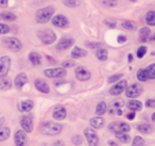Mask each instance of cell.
<instances>
[{
	"mask_svg": "<svg viewBox=\"0 0 155 146\" xmlns=\"http://www.w3.org/2000/svg\"><path fill=\"white\" fill-rule=\"evenodd\" d=\"M116 134V137L118 140H120L122 143H129L131 141V137L127 133H123V132H119V133H115Z\"/></svg>",
	"mask_w": 155,
	"mask_h": 146,
	"instance_id": "e575fe53",
	"label": "cell"
},
{
	"mask_svg": "<svg viewBox=\"0 0 155 146\" xmlns=\"http://www.w3.org/2000/svg\"><path fill=\"white\" fill-rule=\"evenodd\" d=\"M105 24L107 25L108 27H110V28H115V27H116V23H115V22H110V20H105Z\"/></svg>",
	"mask_w": 155,
	"mask_h": 146,
	"instance_id": "681fc988",
	"label": "cell"
},
{
	"mask_svg": "<svg viewBox=\"0 0 155 146\" xmlns=\"http://www.w3.org/2000/svg\"><path fill=\"white\" fill-rule=\"evenodd\" d=\"M52 146H64V142L62 140H58V141H55L52 144Z\"/></svg>",
	"mask_w": 155,
	"mask_h": 146,
	"instance_id": "c3c4849f",
	"label": "cell"
},
{
	"mask_svg": "<svg viewBox=\"0 0 155 146\" xmlns=\"http://www.w3.org/2000/svg\"><path fill=\"white\" fill-rule=\"evenodd\" d=\"M91 71L87 68H85V67L79 66L75 68V77H77L78 80H80V81H87L91 78Z\"/></svg>",
	"mask_w": 155,
	"mask_h": 146,
	"instance_id": "7c38bea8",
	"label": "cell"
},
{
	"mask_svg": "<svg viewBox=\"0 0 155 146\" xmlns=\"http://www.w3.org/2000/svg\"><path fill=\"white\" fill-rule=\"evenodd\" d=\"M52 115H53V118H55L56 120H64V118L66 117V115H67L66 109H65L64 107H62V106H56V107L54 108Z\"/></svg>",
	"mask_w": 155,
	"mask_h": 146,
	"instance_id": "e0dca14e",
	"label": "cell"
},
{
	"mask_svg": "<svg viewBox=\"0 0 155 146\" xmlns=\"http://www.w3.org/2000/svg\"><path fill=\"white\" fill-rule=\"evenodd\" d=\"M85 45H86L87 47L91 48V49H96V48L101 47V44H99V43H89V42H87V43H85Z\"/></svg>",
	"mask_w": 155,
	"mask_h": 146,
	"instance_id": "ee69618b",
	"label": "cell"
},
{
	"mask_svg": "<svg viewBox=\"0 0 155 146\" xmlns=\"http://www.w3.org/2000/svg\"><path fill=\"white\" fill-rule=\"evenodd\" d=\"M66 69L63 67H56V68H48L45 71V75L48 78H61L66 75Z\"/></svg>",
	"mask_w": 155,
	"mask_h": 146,
	"instance_id": "30bf717a",
	"label": "cell"
},
{
	"mask_svg": "<svg viewBox=\"0 0 155 146\" xmlns=\"http://www.w3.org/2000/svg\"><path fill=\"white\" fill-rule=\"evenodd\" d=\"M34 107V103H33L32 100L30 99H25V100L20 101L19 105H18V110L20 112H29L33 109Z\"/></svg>",
	"mask_w": 155,
	"mask_h": 146,
	"instance_id": "ac0fdd59",
	"label": "cell"
},
{
	"mask_svg": "<svg viewBox=\"0 0 155 146\" xmlns=\"http://www.w3.org/2000/svg\"><path fill=\"white\" fill-rule=\"evenodd\" d=\"M152 120H153V122L155 120V113H153V114H152Z\"/></svg>",
	"mask_w": 155,
	"mask_h": 146,
	"instance_id": "9f6ffc18",
	"label": "cell"
},
{
	"mask_svg": "<svg viewBox=\"0 0 155 146\" xmlns=\"http://www.w3.org/2000/svg\"><path fill=\"white\" fill-rule=\"evenodd\" d=\"M14 141L16 146H27L28 145V137L24 130H17L14 135Z\"/></svg>",
	"mask_w": 155,
	"mask_h": 146,
	"instance_id": "8fae6325",
	"label": "cell"
},
{
	"mask_svg": "<svg viewBox=\"0 0 155 146\" xmlns=\"http://www.w3.org/2000/svg\"><path fill=\"white\" fill-rule=\"evenodd\" d=\"M146 106L148 108H154L155 107V100L154 99H149V100H147Z\"/></svg>",
	"mask_w": 155,
	"mask_h": 146,
	"instance_id": "f6af8a7d",
	"label": "cell"
},
{
	"mask_svg": "<svg viewBox=\"0 0 155 146\" xmlns=\"http://www.w3.org/2000/svg\"><path fill=\"white\" fill-rule=\"evenodd\" d=\"M12 88V83L9 79H7L5 77L0 78V90L1 91H8Z\"/></svg>",
	"mask_w": 155,
	"mask_h": 146,
	"instance_id": "484cf974",
	"label": "cell"
},
{
	"mask_svg": "<svg viewBox=\"0 0 155 146\" xmlns=\"http://www.w3.org/2000/svg\"><path fill=\"white\" fill-rule=\"evenodd\" d=\"M39 130H41V132L43 134L56 135V134H60L61 131H62V125L53 122H47L41 125Z\"/></svg>",
	"mask_w": 155,
	"mask_h": 146,
	"instance_id": "6da1fadb",
	"label": "cell"
},
{
	"mask_svg": "<svg viewBox=\"0 0 155 146\" xmlns=\"http://www.w3.org/2000/svg\"><path fill=\"white\" fill-rule=\"evenodd\" d=\"M63 2L68 8H74L77 5V1L75 0H63Z\"/></svg>",
	"mask_w": 155,
	"mask_h": 146,
	"instance_id": "7bdbcfd3",
	"label": "cell"
},
{
	"mask_svg": "<svg viewBox=\"0 0 155 146\" xmlns=\"http://www.w3.org/2000/svg\"><path fill=\"white\" fill-rule=\"evenodd\" d=\"M10 31H11V28H10L9 26L0 23V34H7Z\"/></svg>",
	"mask_w": 155,
	"mask_h": 146,
	"instance_id": "ab89813d",
	"label": "cell"
},
{
	"mask_svg": "<svg viewBox=\"0 0 155 146\" xmlns=\"http://www.w3.org/2000/svg\"><path fill=\"white\" fill-rule=\"evenodd\" d=\"M91 125L93 128L96 129H100L104 126V120L101 116H95L91 120Z\"/></svg>",
	"mask_w": 155,
	"mask_h": 146,
	"instance_id": "44dd1931",
	"label": "cell"
},
{
	"mask_svg": "<svg viewBox=\"0 0 155 146\" xmlns=\"http://www.w3.org/2000/svg\"><path fill=\"white\" fill-rule=\"evenodd\" d=\"M123 106H124V100L123 99H116V100L112 101L110 103V107H108V113H110V115L116 114L117 110L122 109Z\"/></svg>",
	"mask_w": 155,
	"mask_h": 146,
	"instance_id": "9a60e30c",
	"label": "cell"
},
{
	"mask_svg": "<svg viewBox=\"0 0 155 146\" xmlns=\"http://www.w3.org/2000/svg\"><path fill=\"white\" fill-rule=\"evenodd\" d=\"M108 130L112 131V132H114V133H119V132L127 133L131 130V127H130V125L125 124V123L114 122V123H110V124Z\"/></svg>",
	"mask_w": 155,
	"mask_h": 146,
	"instance_id": "277c9868",
	"label": "cell"
},
{
	"mask_svg": "<svg viewBox=\"0 0 155 146\" xmlns=\"http://www.w3.org/2000/svg\"><path fill=\"white\" fill-rule=\"evenodd\" d=\"M74 43V40L71 39V37H63L58 44L56 45V49L58 50H66L68 48H70L71 46Z\"/></svg>",
	"mask_w": 155,
	"mask_h": 146,
	"instance_id": "5bb4252c",
	"label": "cell"
},
{
	"mask_svg": "<svg viewBox=\"0 0 155 146\" xmlns=\"http://www.w3.org/2000/svg\"><path fill=\"white\" fill-rule=\"evenodd\" d=\"M16 15H14L11 12H2L0 13V19L5 20V22H14L16 20Z\"/></svg>",
	"mask_w": 155,
	"mask_h": 146,
	"instance_id": "83f0119b",
	"label": "cell"
},
{
	"mask_svg": "<svg viewBox=\"0 0 155 146\" xmlns=\"http://www.w3.org/2000/svg\"><path fill=\"white\" fill-rule=\"evenodd\" d=\"M71 141H72V144H73V145H75V146H79V145H81V144L83 143L82 137H81V135H79V134L73 135L72 139H71Z\"/></svg>",
	"mask_w": 155,
	"mask_h": 146,
	"instance_id": "74e56055",
	"label": "cell"
},
{
	"mask_svg": "<svg viewBox=\"0 0 155 146\" xmlns=\"http://www.w3.org/2000/svg\"><path fill=\"white\" fill-rule=\"evenodd\" d=\"M136 77H137V79L139 80V81H147V80H149L146 69H143V68L139 69V71H137V75H136Z\"/></svg>",
	"mask_w": 155,
	"mask_h": 146,
	"instance_id": "d590c367",
	"label": "cell"
},
{
	"mask_svg": "<svg viewBox=\"0 0 155 146\" xmlns=\"http://www.w3.org/2000/svg\"><path fill=\"white\" fill-rule=\"evenodd\" d=\"M52 24H53V26L58 27V28H66V27L69 26V20L66 16L58 14V15L54 16L52 18Z\"/></svg>",
	"mask_w": 155,
	"mask_h": 146,
	"instance_id": "4fadbf2b",
	"label": "cell"
},
{
	"mask_svg": "<svg viewBox=\"0 0 155 146\" xmlns=\"http://www.w3.org/2000/svg\"><path fill=\"white\" fill-rule=\"evenodd\" d=\"M150 34H151L150 29L149 28H141L139 30V33H138L140 42H147L149 39V36H150Z\"/></svg>",
	"mask_w": 155,
	"mask_h": 146,
	"instance_id": "d4e9b609",
	"label": "cell"
},
{
	"mask_svg": "<svg viewBox=\"0 0 155 146\" xmlns=\"http://www.w3.org/2000/svg\"><path fill=\"white\" fill-rule=\"evenodd\" d=\"M114 1H117V0H114Z\"/></svg>",
	"mask_w": 155,
	"mask_h": 146,
	"instance_id": "680465c9",
	"label": "cell"
},
{
	"mask_svg": "<svg viewBox=\"0 0 155 146\" xmlns=\"http://www.w3.org/2000/svg\"><path fill=\"white\" fill-rule=\"evenodd\" d=\"M5 44L10 50L15 51V52L19 51L22 47L21 42H20L18 39H16V37H8V39L5 40Z\"/></svg>",
	"mask_w": 155,
	"mask_h": 146,
	"instance_id": "9c48e42d",
	"label": "cell"
},
{
	"mask_svg": "<svg viewBox=\"0 0 155 146\" xmlns=\"http://www.w3.org/2000/svg\"><path fill=\"white\" fill-rule=\"evenodd\" d=\"M38 35V39L41 41V43L46 44V45H51L55 42L56 40V35L50 29H45V30H41L37 33Z\"/></svg>",
	"mask_w": 155,
	"mask_h": 146,
	"instance_id": "3957f363",
	"label": "cell"
},
{
	"mask_svg": "<svg viewBox=\"0 0 155 146\" xmlns=\"http://www.w3.org/2000/svg\"><path fill=\"white\" fill-rule=\"evenodd\" d=\"M147 71V75H148V78L151 80L155 79V64H151L149 65L147 68H144Z\"/></svg>",
	"mask_w": 155,
	"mask_h": 146,
	"instance_id": "836d02e7",
	"label": "cell"
},
{
	"mask_svg": "<svg viewBox=\"0 0 155 146\" xmlns=\"http://www.w3.org/2000/svg\"><path fill=\"white\" fill-rule=\"evenodd\" d=\"M121 77H122V74H116V75L110 76V77L108 78V83H115V82H117L118 80H120Z\"/></svg>",
	"mask_w": 155,
	"mask_h": 146,
	"instance_id": "f35d334b",
	"label": "cell"
},
{
	"mask_svg": "<svg viewBox=\"0 0 155 146\" xmlns=\"http://www.w3.org/2000/svg\"><path fill=\"white\" fill-rule=\"evenodd\" d=\"M146 54H147V47H144V46H141V47L138 48V50H137L138 59H142Z\"/></svg>",
	"mask_w": 155,
	"mask_h": 146,
	"instance_id": "60d3db41",
	"label": "cell"
},
{
	"mask_svg": "<svg viewBox=\"0 0 155 146\" xmlns=\"http://www.w3.org/2000/svg\"><path fill=\"white\" fill-rule=\"evenodd\" d=\"M124 91L127 97H129V98H135V97H138L139 95H141L143 89H142V86L140 84L134 83L132 85H130L129 88L125 89Z\"/></svg>",
	"mask_w": 155,
	"mask_h": 146,
	"instance_id": "8992f818",
	"label": "cell"
},
{
	"mask_svg": "<svg viewBox=\"0 0 155 146\" xmlns=\"http://www.w3.org/2000/svg\"><path fill=\"white\" fill-rule=\"evenodd\" d=\"M84 134L86 137L87 143L89 146H98L99 144V137L96 131L93 128H85L84 129Z\"/></svg>",
	"mask_w": 155,
	"mask_h": 146,
	"instance_id": "5b68a950",
	"label": "cell"
},
{
	"mask_svg": "<svg viewBox=\"0 0 155 146\" xmlns=\"http://www.w3.org/2000/svg\"><path fill=\"white\" fill-rule=\"evenodd\" d=\"M108 145L110 146H118L116 143H114V142H112V141H108Z\"/></svg>",
	"mask_w": 155,
	"mask_h": 146,
	"instance_id": "f5cc1de1",
	"label": "cell"
},
{
	"mask_svg": "<svg viewBox=\"0 0 155 146\" xmlns=\"http://www.w3.org/2000/svg\"><path fill=\"white\" fill-rule=\"evenodd\" d=\"M34 85L35 88L37 89V90L39 91V92L44 93V94H48V93L50 92V88L49 85H48L47 83H46L44 80L41 79H36L34 81Z\"/></svg>",
	"mask_w": 155,
	"mask_h": 146,
	"instance_id": "d6986e66",
	"label": "cell"
},
{
	"mask_svg": "<svg viewBox=\"0 0 155 146\" xmlns=\"http://www.w3.org/2000/svg\"><path fill=\"white\" fill-rule=\"evenodd\" d=\"M29 60H30V62L32 63L34 66H38L41 63V56H39L37 52H31V54H29Z\"/></svg>",
	"mask_w": 155,
	"mask_h": 146,
	"instance_id": "603a6c76",
	"label": "cell"
},
{
	"mask_svg": "<svg viewBox=\"0 0 155 146\" xmlns=\"http://www.w3.org/2000/svg\"><path fill=\"white\" fill-rule=\"evenodd\" d=\"M75 65L74 61H71V60H68V61H64L62 63V67L63 68H69V67H73Z\"/></svg>",
	"mask_w": 155,
	"mask_h": 146,
	"instance_id": "b9f144b4",
	"label": "cell"
},
{
	"mask_svg": "<svg viewBox=\"0 0 155 146\" xmlns=\"http://www.w3.org/2000/svg\"><path fill=\"white\" fill-rule=\"evenodd\" d=\"M11 59L8 56H3L0 58V78L5 77L11 68Z\"/></svg>",
	"mask_w": 155,
	"mask_h": 146,
	"instance_id": "52a82bcc",
	"label": "cell"
},
{
	"mask_svg": "<svg viewBox=\"0 0 155 146\" xmlns=\"http://www.w3.org/2000/svg\"><path fill=\"white\" fill-rule=\"evenodd\" d=\"M125 41H127V36H124V35H119V36H118V42H119V43H124Z\"/></svg>",
	"mask_w": 155,
	"mask_h": 146,
	"instance_id": "f907efd6",
	"label": "cell"
},
{
	"mask_svg": "<svg viewBox=\"0 0 155 146\" xmlns=\"http://www.w3.org/2000/svg\"><path fill=\"white\" fill-rule=\"evenodd\" d=\"M102 2L104 3V5H110V7H114L115 5V1H113V0H103Z\"/></svg>",
	"mask_w": 155,
	"mask_h": 146,
	"instance_id": "bcb514c9",
	"label": "cell"
},
{
	"mask_svg": "<svg viewBox=\"0 0 155 146\" xmlns=\"http://www.w3.org/2000/svg\"><path fill=\"white\" fill-rule=\"evenodd\" d=\"M28 82V77L25 73H20L16 76L15 78V86L18 89V90H21L22 86Z\"/></svg>",
	"mask_w": 155,
	"mask_h": 146,
	"instance_id": "ffe728a7",
	"label": "cell"
},
{
	"mask_svg": "<svg viewBox=\"0 0 155 146\" xmlns=\"http://www.w3.org/2000/svg\"><path fill=\"white\" fill-rule=\"evenodd\" d=\"M127 117V120H134V118H135V113H134V112H132V113H129Z\"/></svg>",
	"mask_w": 155,
	"mask_h": 146,
	"instance_id": "816d5d0a",
	"label": "cell"
},
{
	"mask_svg": "<svg viewBox=\"0 0 155 146\" xmlns=\"http://www.w3.org/2000/svg\"><path fill=\"white\" fill-rule=\"evenodd\" d=\"M9 0H0V8H5L8 7Z\"/></svg>",
	"mask_w": 155,
	"mask_h": 146,
	"instance_id": "7dc6e473",
	"label": "cell"
},
{
	"mask_svg": "<svg viewBox=\"0 0 155 146\" xmlns=\"http://www.w3.org/2000/svg\"><path fill=\"white\" fill-rule=\"evenodd\" d=\"M137 129L138 131H140V132L142 133H150L152 132V126L149 124H141V125H138L137 126Z\"/></svg>",
	"mask_w": 155,
	"mask_h": 146,
	"instance_id": "d6a6232c",
	"label": "cell"
},
{
	"mask_svg": "<svg viewBox=\"0 0 155 146\" xmlns=\"http://www.w3.org/2000/svg\"><path fill=\"white\" fill-rule=\"evenodd\" d=\"M20 125H21L25 132L29 133L33 130V122L30 116H22V117L20 118Z\"/></svg>",
	"mask_w": 155,
	"mask_h": 146,
	"instance_id": "2e32d148",
	"label": "cell"
},
{
	"mask_svg": "<svg viewBox=\"0 0 155 146\" xmlns=\"http://www.w3.org/2000/svg\"><path fill=\"white\" fill-rule=\"evenodd\" d=\"M146 22L150 26H154L155 25V12L154 11H149L146 14Z\"/></svg>",
	"mask_w": 155,
	"mask_h": 146,
	"instance_id": "4dcf8cb0",
	"label": "cell"
},
{
	"mask_svg": "<svg viewBox=\"0 0 155 146\" xmlns=\"http://www.w3.org/2000/svg\"><path fill=\"white\" fill-rule=\"evenodd\" d=\"M11 134V130L8 127H1L0 128V142H3L8 140Z\"/></svg>",
	"mask_w": 155,
	"mask_h": 146,
	"instance_id": "4316f807",
	"label": "cell"
},
{
	"mask_svg": "<svg viewBox=\"0 0 155 146\" xmlns=\"http://www.w3.org/2000/svg\"><path fill=\"white\" fill-rule=\"evenodd\" d=\"M127 58H129V62H132V61H133V56H132V54H129Z\"/></svg>",
	"mask_w": 155,
	"mask_h": 146,
	"instance_id": "db71d44e",
	"label": "cell"
},
{
	"mask_svg": "<svg viewBox=\"0 0 155 146\" xmlns=\"http://www.w3.org/2000/svg\"><path fill=\"white\" fill-rule=\"evenodd\" d=\"M106 110H107L106 103H104V101H101V103H98L97 107H96V114H97V115H103L106 112Z\"/></svg>",
	"mask_w": 155,
	"mask_h": 146,
	"instance_id": "f546056e",
	"label": "cell"
},
{
	"mask_svg": "<svg viewBox=\"0 0 155 146\" xmlns=\"http://www.w3.org/2000/svg\"><path fill=\"white\" fill-rule=\"evenodd\" d=\"M3 122H5V118H0V126H1V125H2L3 124Z\"/></svg>",
	"mask_w": 155,
	"mask_h": 146,
	"instance_id": "11a10c76",
	"label": "cell"
},
{
	"mask_svg": "<svg viewBox=\"0 0 155 146\" xmlns=\"http://www.w3.org/2000/svg\"><path fill=\"white\" fill-rule=\"evenodd\" d=\"M87 56V51L82 48L79 47H74L71 51V57L73 59H79V58H83V57Z\"/></svg>",
	"mask_w": 155,
	"mask_h": 146,
	"instance_id": "7402d4cb",
	"label": "cell"
},
{
	"mask_svg": "<svg viewBox=\"0 0 155 146\" xmlns=\"http://www.w3.org/2000/svg\"><path fill=\"white\" fill-rule=\"evenodd\" d=\"M130 1H133V2H135V1H136V0H130Z\"/></svg>",
	"mask_w": 155,
	"mask_h": 146,
	"instance_id": "6f0895ef",
	"label": "cell"
},
{
	"mask_svg": "<svg viewBox=\"0 0 155 146\" xmlns=\"http://www.w3.org/2000/svg\"><path fill=\"white\" fill-rule=\"evenodd\" d=\"M127 108L132 111H140L142 109V103L138 100H130L127 103Z\"/></svg>",
	"mask_w": 155,
	"mask_h": 146,
	"instance_id": "cb8c5ba5",
	"label": "cell"
},
{
	"mask_svg": "<svg viewBox=\"0 0 155 146\" xmlns=\"http://www.w3.org/2000/svg\"><path fill=\"white\" fill-rule=\"evenodd\" d=\"M96 57L98 58V60L100 61H105L108 57V52L104 48H98L97 52H96Z\"/></svg>",
	"mask_w": 155,
	"mask_h": 146,
	"instance_id": "f1b7e54d",
	"label": "cell"
},
{
	"mask_svg": "<svg viewBox=\"0 0 155 146\" xmlns=\"http://www.w3.org/2000/svg\"><path fill=\"white\" fill-rule=\"evenodd\" d=\"M127 80H118L117 83H115L112 88L110 89V94L117 96V95H120L123 91L127 89Z\"/></svg>",
	"mask_w": 155,
	"mask_h": 146,
	"instance_id": "ba28073f",
	"label": "cell"
},
{
	"mask_svg": "<svg viewBox=\"0 0 155 146\" xmlns=\"http://www.w3.org/2000/svg\"><path fill=\"white\" fill-rule=\"evenodd\" d=\"M146 145V142L142 139L141 137H135L133 140V143H132V146H144Z\"/></svg>",
	"mask_w": 155,
	"mask_h": 146,
	"instance_id": "8d00e7d4",
	"label": "cell"
},
{
	"mask_svg": "<svg viewBox=\"0 0 155 146\" xmlns=\"http://www.w3.org/2000/svg\"><path fill=\"white\" fill-rule=\"evenodd\" d=\"M54 13V8L52 5H48V7L41 9L36 12L35 14V20L38 24H46L51 19L52 15Z\"/></svg>",
	"mask_w": 155,
	"mask_h": 146,
	"instance_id": "7a4b0ae2",
	"label": "cell"
},
{
	"mask_svg": "<svg viewBox=\"0 0 155 146\" xmlns=\"http://www.w3.org/2000/svg\"><path fill=\"white\" fill-rule=\"evenodd\" d=\"M121 26H122L124 29L130 30V31H135L136 29H137L136 24H134L133 22H130V20H124V22H122L121 23Z\"/></svg>",
	"mask_w": 155,
	"mask_h": 146,
	"instance_id": "1f68e13d",
	"label": "cell"
}]
</instances>
